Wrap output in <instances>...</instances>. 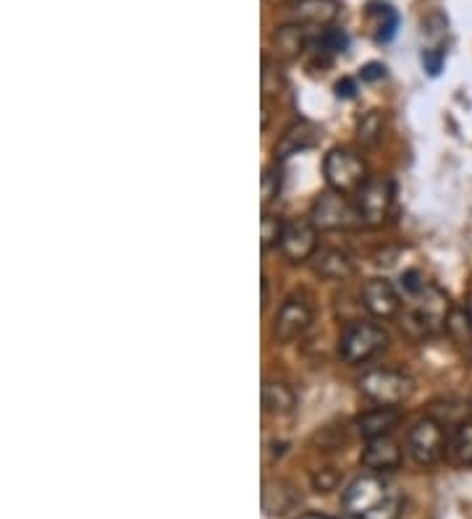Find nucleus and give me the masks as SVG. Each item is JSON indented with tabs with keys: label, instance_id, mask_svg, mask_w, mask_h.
<instances>
[{
	"label": "nucleus",
	"instance_id": "4",
	"mask_svg": "<svg viewBox=\"0 0 472 519\" xmlns=\"http://www.w3.org/2000/svg\"><path fill=\"white\" fill-rule=\"evenodd\" d=\"M323 173H326L328 187L339 194L360 192L368 184V166L357 153L347 147H334L323 160Z\"/></svg>",
	"mask_w": 472,
	"mask_h": 519
},
{
	"label": "nucleus",
	"instance_id": "30",
	"mask_svg": "<svg viewBox=\"0 0 472 519\" xmlns=\"http://www.w3.org/2000/svg\"><path fill=\"white\" fill-rule=\"evenodd\" d=\"M465 312H467V318H470V326H472V294H470V297H467Z\"/></svg>",
	"mask_w": 472,
	"mask_h": 519
},
{
	"label": "nucleus",
	"instance_id": "3",
	"mask_svg": "<svg viewBox=\"0 0 472 519\" xmlns=\"http://www.w3.org/2000/svg\"><path fill=\"white\" fill-rule=\"evenodd\" d=\"M362 396H368L370 402L378 407H396L404 404L415 391V381L410 375L399 373V370H389V367H375L360 378Z\"/></svg>",
	"mask_w": 472,
	"mask_h": 519
},
{
	"label": "nucleus",
	"instance_id": "28",
	"mask_svg": "<svg viewBox=\"0 0 472 519\" xmlns=\"http://www.w3.org/2000/svg\"><path fill=\"white\" fill-rule=\"evenodd\" d=\"M360 77L362 82H378V79L386 77V66H381V63H368V66H362L360 69Z\"/></svg>",
	"mask_w": 472,
	"mask_h": 519
},
{
	"label": "nucleus",
	"instance_id": "15",
	"mask_svg": "<svg viewBox=\"0 0 472 519\" xmlns=\"http://www.w3.org/2000/svg\"><path fill=\"white\" fill-rule=\"evenodd\" d=\"M315 273L326 281H344L354 276V260L347 250L315 252Z\"/></svg>",
	"mask_w": 472,
	"mask_h": 519
},
{
	"label": "nucleus",
	"instance_id": "14",
	"mask_svg": "<svg viewBox=\"0 0 472 519\" xmlns=\"http://www.w3.org/2000/svg\"><path fill=\"white\" fill-rule=\"evenodd\" d=\"M318 139H320L318 126L307 124V121H302V124H294L292 129L281 137V142L276 145V160L281 163V160H289L292 155L305 153V150H310V147L318 145Z\"/></svg>",
	"mask_w": 472,
	"mask_h": 519
},
{
	"label": "nucleus",
	"instance_id": "17",
	"mask_svg": "<svg viewBox=\"0 0 472 519\" xmlns=\"http://www.w3.org/2000/svg\"><path fill=\"white\" fill-rule=\"evenodd\" d=\"M263 407L276 417L292 415L297 407V394L294 388L284 381H265L263 386Z\"/></svg>",
	"mask_w": 472,
	"mask_h": 519
},
{
	"label": "nucleus",
	"instance_id": "9",
	"mask_svg": "<svg viewBox=\"0 0 472 519\" xmlns=\"http://www.w3.org/2000/svg\"><path fill=\"white\" fill-rule=\"evenodd\" d=\"M281 252L286 260L292 263H305L318 252V229L313 221L305 218H294L284 226V236H281Z\"/></svg>",
	"mask_w": 472,
	"mask_h": 519
},
{
	"label": "nucleus",
	"instance_id": "8",
	"mask_svg": "<svg viewBox=\"0 0 472 519\" xmlns=\"http://www.w3.org/2000/svg\"><path fill=\"white\" fill-rule=\"evenodd\" d=\"M391 202H394V184H391V179H383V176L370 179L357 192V210L362 215V223L365 226H381L386 221V215H389Z\"/></svg>",
	"mask_w": 472,
	"mask_h": 519
},
{
	"label": "nucleus",
	"instance_id": "31",
	"mask_svg": "<svg viewBox=\"0 0 472 519\" xmlns=\"http://www.w3.org/2000/svg\"><path fill=\"white\" fill-rule=\"evenodd\" d=\"M299 519H331V517H326V514H305V517Z\"/></svg>",
	"mask_w": 472,
	"mask_h": 519
},
{
	"label": "nucleus",
	"instance_id": "2",
	"mask_svg": "<svg viewBox=\"0 0 472 519\" xmlns=\"http://www.w3.org/2000/svg\"><path fill=\"white\" fill-rule=\"evenodd\" d=\"M410 299L412 310L410 318H407V326L417 328L420 336H436V333L446 331L449 318H452V302H449V294H446L441 286L428 281V284Z\"/></svg>",
	"mask_w": 472,
	"mask_h": 519
},
{
	"label": "nucleus",
	"instance_id": "10",
	"mask_svg": "<svg viewBox=\"0 0 472 519\" xmlns=\"http://www.w3.org/2000/svg\"><path fill=\"white\" fill-rule=\"evenodd\" d=\"M310 323H313V310H310V305H307L305 299L289 297L284 305H281V310H278L276 323H273V333H276L278 341L289 344V341L299 339V336L310 328Z\"/></svg>",
	"mask_w": 472,
	"mask_h": 519
},
{
	"label": "nucleus",
	"instance_id": "19",
	"mask_svg": "<svg viewBox=\"0 0 472 519\" xmlns=\"http://www.w3.org/2000/svg\"><path fill=\"white\" fill-rule=\"evenodd\" d=\"M370 19H373L375 40L378 42H391L399 29V14L394 11V6L389 3H378V6L370 8Z\"/></svg>",
	"mask_w": 472,
	"mask_h": 519
},
{
	"label": "nucleus",
	"instance_id": "16",
	"mask_svg": "<svg viewBox=\"0 0 472 519\" xmlns=\"http://www.w3.org/2000/svg\"><path fill=\"white\" fill-rule=\"evenodd\" d=\"M399 425V412L394 407H375L365 415L357 417V430H360L362 436L368 438H381V436H389L391 430Z\"/></svg>",
	"mask_w": 472,
	"mask_h": 519
},
{
	"label": "nucleus",
	"instance_id": "25",
	"mask_svg": "<svg viewBox=\"0 0 472 519\" xmlns=\"http://www.w3.org/2000/svg\"><path fill=\"white\" fill-rule=\"evenodd\" d=\"M284 226L286 223L281 221V218H276V215H263V250L268 252L273 247V244H281V236H284Z\"/></svg>",
	"mask_w": 472,
	"mask_h": 519
},
{
	"label": "nucleus",
	"instance_id": "13",
	"mask_svg": "<svg viewBox=\"0 0 472 519\" xmlns=\"http://www.w3.org/2000/svg\"><path fill=\"white\" fill-rule=\"evenodd\" d=\"M362 464H365L370 472L386 475V472L396 470V467L402 464V449H399V443L389 436L370 438L365 451H362Z\"/></svg>",
	"mask_w": 472,
	"mask_h": 519
},
{
	"label": "nucleus",
	"instance_id": "12",
	"mask_svg": "<svg viewBox=\"0 0 472 519\" xmlns=\"http://www.w3.org/2000/svg\"><path fill=\"white\" fill-rule=\"evenodd\" d=\"M341 14L339 0H294L292 3V21L302 27L326 29L331 27Z\"/></svg>",
	"mask_w": 472,
	"mask_h": 519
},
{
	"label": "nucleus",
	"instance_id": "24",
	"mask_svg": "<svg viewBox=\"0 0 472 519\" xmlns=\"http://www.w3.org/2000/svg\"><path fill=\"white\" fill-rule=\"evenodd\" d=\"M284 71H281V66L273 61H268L265 58L263 61V95L271 97V95H278V92L284 90Z\"/></svg>",
	"mask_w": 472,
	"mask_h": 519
},
{
	"label": "nucleus",
	"instance_id": "21",
	"mask_svg": "<svg viewBox=\"0 0 472 519\" xmlns=\"http://www.w3.org/2000/svg\"><path fill=\"white\" fill-rule=\"evenodd\" d=\"M347 32L339 27H326L323 32H320L318 37L313 40V48L318 50L320 56H339V53H344L347 50Z\"/></svg>",
	"mask_w": 472,
	"mask_h": 519
},
{
	"label": "nucleus",
	"instance_id": "1",
	"mask_svg": "<svg viewBox=\"0 0 472 519\" xmlns=\"http://www.w3.org/2000/svg\"><path fill=\"white\" fill-rule=\"evenodd\" d=\"M344 512L354 519H399L402 493L378 472H368L349 485L341 496Z\"/></svg>",
	"mask_w": 472,
	"mask_h": 519
},
{
	"label": "nucleus",
	"instance_id": "20",
	"mask_svg": "<svg viewBox=\"0 0 472 519\" xmlns=\"http://www.w3.org/2000/svg\"><path fill=\"white\" fill-rule=\"evenodd\" d=\"M449 454H452V462L459 464V467H472V420L459 423L457 433L449 443Z\"/></svg>",
	"mask_w": 472,
	"mask_h": 519
},
{
	"label": "nucleus",
	"instance_id": "29",
	"mask_svg": "<svg viewBox=\"0 0 472 519\" xmlns=\"http://www.w3.org/2000/svg\"><path fill=\"white\" fill-rule=\"evenodd\" d=\"M336 95H339V97H354V82H352V79H341V82L336 84Z\"/></svg>",
	"mask_w": 472,
	"mask_h": 519
},
{
	"label": "nucleus",
	"instance_id": "26",
	"mask_svg": "<svg viewBox=\"0 0 472 519\" xmlns=\"http://www.w3.org/2000/svg\"><path fill=\"white\" fill-rule=\"evenodd\" d=\"M444 61H446V50L441 48V45H438V48L423 50V66L431 77H438V74H441V69H444Z\"/></svg>",
	"mask_w": 472,
	"mask_h": 519
},
{
	"label": "nucleus",
	"instance_id": "27",
	"mask_svg": "<svg viewBox=\"0 0 472 519\" xmlns=\"http://www.w3.org/2000/svg\"><path fill=\"white\" fill-rule=\"evenodd\" d=\"M425 284H428V281L420 276V270H407V273L402 276V289H404V294H407V297H415L417 291L423 289Z\"/></svg>",
	"mask_w": 472,
	"mask_h": 519
},
{
	"label": "nucleus",
	"instance_id": "5",
	"mask_svg": "<svg viewBox=\"0 0 472 519\" xmlns=\"http://www.w3.org/2000/svg\"><path fill=\"white\" fill-rule=\"evenodd\" d=\"M386 346H389V333L368 320H357V323H349L347 331L341 333L339 354L349 365H360V362L373 360Z\"/></svg>",
	"mask_w": 472,
	"mask_h": 519
},
{
	"label": "nucleus",
	"instance_id": "6",
	"mask_svg": "<svg viewBox=\"0 0 472 519\" xmlns=\"http://www.w3.org/2000/svg\"><path fill=\"white\" fill-rule=\"evenodd\" d=\"M407 449L420 467H433L436 462H441L446 449H449L444 423L436 417H420L407 436Z\"/></svg>",
	"mask_w": 472,
	"mask_h": 519
},
{
	"label": "nucleus",
	"instance_id": "11",
	"mask_svg": "<svg viewBox=\"0 0 472 519\" xmlns=\"http://www.w3.org/2000/svg\"><path fill=\"white\" fill-rule=\"evenodd\" d=\"M362 307L375 318L386 320L394 318L402 302H399V294L386 278H370L368 284L362 286Z\"/></svg>",
	"mask_w": 472,
	"mask_h": 519
},
{
	"label": "nucleus",
	"instance_id": "18",
	"mask_svg": "<svg viewBox=\"0 0 472 519\" xmlns=\"http://www.w3.org/2000/svg\"><path fill=\"white\" fill-rule=\"evenodd\" d=\"M273 42H276V48L284 53V56L294 58L299 56L302 50L310 45V35H307V27H302V24H297V21H292V24H286V27H281L273 35Z\"/></svg>",
	"mask_w": 472,
	"mask_h": 519
},
{
	"label": "nucleus",
	"instance_id": "23",
	"mask_svg": "<svg viewBox=\"0 0 472 519\" xmlns=\"http://www.w3.org/2000/svg\"><path fill=\"white\" fill-rule=\"evenodd\" d=\"M383 134V116L378 111H370L362 116V121L357 124V137H360L362 145H375Z\"/></svg>",
	"mask_w": 472,
	"mask_h": 519
},
{
	"label": "nucleus",
	"instance_id": "22",
	"mask_svg": "<svg viewBox=\"0 0 472 519\" xmlns=\"http://www.w3.org/2000/svg\"><path fill=\"white\" fill-rule=\"evenodd\" d=\"M281 184H284V171L278 166V160H273L271 166L263 171V179H260V192H263V205L268 208L278 194H281Z\"/></svg>",
	"mask_w": 472,
	"mask_h": 519
},
{
	"label": "nucleus",
	"instance_id": "7",
	"mask_svg": "<svg viewBox=\"0 0 472 519\" xmlns=\"http://www.w3.org/2000/svg\"><path fill=\"white\" fill-rule=\"evenodd\" d=\"M313 218L315 229H326V231H349V229H357V226H365L362 223V215L357 210V205L344 197L339 192H326L320 194L318 200L313 202Z\"/></svg>",
	"mask_w": 472,
	"mask_h": 519
}]
</instances>
